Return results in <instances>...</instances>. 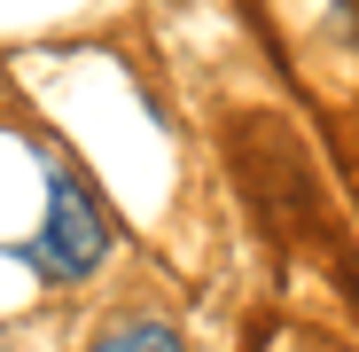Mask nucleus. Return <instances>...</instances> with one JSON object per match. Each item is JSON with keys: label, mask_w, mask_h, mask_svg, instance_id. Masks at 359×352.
<instances>
[{"label": "nucleus", "mask_w": 359, "mask_h": 352, "mask_svg": "<svg viewBox=\"0 0 359 352\" xmlns=\"http://www.w3.org/2000/svg\"><path fill=\"white\" fill-rule=\"evenodd\" d=\"M24 259L47 282H86L109 259V219H102V204L86 196V181L71 164H47V227H39V243Z\"/></svg>", "instance_id": "nucleus-1"}, {"label": "nucleus", "mask_w": 359, "mask_h": 352, "mask_svg": "<svg viewBox=\"0 0 359 352\" xmlns=\"http://www.w3.org/2000/svg\"><path fill=\"white\" fill-rule=\"evenodd\" d=\"M94 352H180V337H172V321L133 313V321H109V329L94 337Z\"/></svg>", "instance_id": "nucleus-2"}]
</instances>
